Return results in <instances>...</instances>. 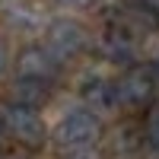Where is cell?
<instances>
[{
    "instance_id": "cell-17",
    "label": "cell",
    "mask_w": 159,
    "mask_h": 159,
    "mask_svg": "<svg viewBox=\"0 0 159 159\" xmlns=\"http://www.w3.org/2000/svg\"><path fill=\"white\" fill-rule=\"evenodd\" d=\"M0 159H25V156H0Z\"/></svg>"
},
{
    "instance_id": "cell-5",
    "label": "cell",
    "mask_w": 159,
    "mask_h": 159,
    "mask_svg": "<svg viewBox=\"0 0 159 159\" xmlns=\"http://www.w3.org/2000/svg\"><path fill=\"white\" fill-rule=\"evenodd\" d=\"M16 73L25 80H42V83H54L61 76V64L51 57V51L45 45H29L19 51L16 57Z\"/></svg>"
},
{
    "instance_id": "cell-16",
    "label": "cell",
    "mask_w": 159,
    "mask_h": 159,
    "mask_svg": "<svg viewBox=\"0 0 159 159\" xmlns=\"http://www.w3.org/2000/svg\"><path fill=\"white\" fill-rule=\"evenodd\" d=\"M7 130V111H0V134Z\"/></svg>"
},
{
    "instance_id": "cell-9",
    "label": "cell",
    "mask_w": 159,
    "mask_h": 159,
    "mask_svg": "<svg viewBox=\"0 0 159 159\" xmlns=\"http://www.w3.org/2000/svg\"><path fill=\"white\" fill-rule=\"evenodd\" d=\"M115 147H118V153H121V159L127 156V153H134L140 143H143V124L140 127H134V124H121L115 130Z\"/></svg>"
},
{
    "instance_id": "cell-4",
    "label": "cell",
    "mask_w": 159,
    "mask_h": 159,
    "mask_svg": "<svg viewBox=\"0 0 159 159\" xmlns=\"http://www.w3.org/2000/svg\"><path fill=\"white\" fill-rule=\"evenodd\" d=\"M7 130L29 150H38L45 143V137H48V127L38 118V111L25 108V105H10L7 108Z\"/></svg>"
},
{
    "instance_id": "cell-8",
    "label": "cell",
    "mask_w": 159,
    "mask_h": 159,
    "mask_svg": "<svg viewBox=\"0 0 159 159\" xmlns=\"http://www.w3.org/2000/svg\"><path fill=\"white\" fill-rule=\"evenodd\" d=\"M80 96H83L86 105H92L96 111H108V108L118 105V86L111 80H89V83H83Z\"/></svg>"
},
{
    "instance_id": "cell-12",
    "label": "cell",
    "mask_w": 159,
    "mask_h": 159,
    "mask_svg": "<svg viewBox=\"0 0 159 159\" xmlns=\"http://www.w3.org/2000/svg\"><path fill=\"white\" fill-rule=\"evenodd\" d=\"M61 7H67V10H92V7H99L102 0H57Z\"/></svg>"
},
{
    "instance_id": "cell-15",
    "label": "cell",
    "mask_w": 159,
    "mask_h": 159,
    "mask_svg": "<svg viewBox=\"0 0 159 159\" xmlns=\"http://www.w3.org/2000/svg\"><path fill=\"white\" fill-rule=\"evenodd\" d=\"M150 67H153V76H156V83H159V57H156V61L150 64Z\"/></svg>"
},
{
    "instance_id": "cell-1",
    "label": "cell",
    "mask_w": 159,
    "mask_h": 159,
    "mask_svg": "<svg viewBox=\"0 0 159 159\" xmlns=\"http://www.w3.org/2000/svg\"><path fill=\"white\" fill-rule=\"evenodd\" d=\"M118 86V105L127 111H150L153 108V99H156V76H153V67L147 64H130V67L115 80Z\"/></svg>"
},
{
    "instance_id": "cell-13",
    "label": "cell",
    "mask_w": 159,
    "mask_h": 159,
    "mask_svg": "<svg viewBox=\"0 0 159 159\" xmlns=\"http://www.w3.org/2000/svg\"><path fill=\"white\" fill-rule=\"evenodd\" d=\"M7 67H10V48H7L3 38H0V76L7 73Z\"/></svg>"
},
{
    "instance_id": "cell-3",
    "label": "cell",
    "mask_w": 159,
    "mask_h": 159,
    "mask_svg": "<svg viewBox=\"0 0 159 159\" xmlns=\"http://www.w3.org/2000/svg\"><path fill=\"white\" fill-rule=\"evenodd\" d=\"M45 48L51 51V57L57 64L73 61L86 51V32L76 19H54L45 32Z\"/></svg>"
},
{
    "instance_id": "cell-2",
    "label": "cell",
    "mask_w": 159,
    "mask_h": 159,
    "mask_svg": "<svg viewBox=\"0 0 159 159\" xmlns=\"http://www.w3.org/2000/svg\"><path fill=\"white\" fill-rule=\"evenodd\" d=\"M54 140L67 150H80V147H96L102 140V121L92 108H73L57 121Z\"/></svg>"
},
{
    "instance_id": "cell-7",
    "label": "cell",
    "mask_w": 159,
    "mask_h": 159,
    "mask_svg": "<svg viewBox=\"0 0 159 159\" xmlns=\"http://www.w3.org/2000/svg\"><path fill=\"white\" fill-rule=\"evenodd\" d=\"M10 96H13V105H25V108H35V111H38V108L51 99V83L16 76V83L10 86Z\"/></svg>"
},
{
    "instance_id": "cell-6",
    "label": "cell",
    "mask_w": 159,
    "mask_h": 159,
    "mask_svg": "<svg viewBox=\"0 0 159 159\" xmlns=\"http://www.w3.org/2000/svg\"><path fill=\"white\" fill-rule=\"evenodd\" d=\"M102 54L115 61V64H134V54H137V32H130L124 22H111L108 29L102 32Z\"/></svg>"
},
{
    "instance_id": "cell-14",
    "label": "cell",
    "mask_w": 159,
    "mask_h": 159,
    "mask_svg": "<svg viewBox=\"0 0 159 159\" xmlns=\"http://www.w3.org/2000/svg\"><path fill=\"white\" fill-rule=\"evenodd\" d=\"M137 3L150 13V16H159V0H137Z\"/></svg>"
},
{
    "instance_id": "cell-10",
    "label": "cell",
    "mask_w": 159,
    "mask_h": 159,
    "mask_svg": "<svg viewBox=\"0 0 159 159\" xmlns=\"http://www.w3.org/2000/svg\"><path fill=\"white\" fill-rule=\"evenodd\" d=\"M143 147H150V153L159 156V105H153L143 118Z\"/></svg>"
},
{
    "instance_id": "cell-11",
    "label": "cell",
    "mask_w": 159,
    "mask_h": 159,
    "mask_svg": "<svg viewBox=\"0 0 159 159\" xmlns=\"http://www.w3.org/2000/svg\"><path fill=\"white\" fill-rule=\"evenodd\" d=\"M64 159H105V156H102V150H96V147H80V150H67Z\"/></svg>"
}]
</instances>
